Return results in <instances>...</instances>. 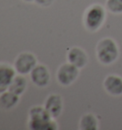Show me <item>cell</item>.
Masks as SVG:
<instances>
[{
	"label": "cell",
	"mask_w": 122,
	"mask_h": 130,
	"mask_svg": "<svg viewBox=\"0 0 122 130\" xmlns=\"http://www.w3.org/2000/svg\"><path fill=\"white\" fill-rule=\"evenodd\" d=\"M119 55V46L112 37H103L95 46V56L102 65L110 66L114 64L118 59Z\"/></svg>",
	"instance_id": "cell-1"
},
{
	"label": "cell",
	"mask_w": 122,
	"mask_h": 130,
	"mask_svg": "<svg viewBox=\"0 0 122 130\" xmlns=\"http://www.w3.org/2000/svg\"><path fill=\"white\" fill-rule=\"evenodd\" d=\"M107 10L102 5L95 3L89 6L83 14V24L90 32H97L104 25L107 17Z\"/></svg>",
	"instance_id": "cell-2"
},
{
	"label": "cell",
	"mask_w": 122,
	"mask_h": 130,
	"mask_svg": "<svg viewBox=\"0 0 122 130\" xmlns=\"http://www.w3.org/2000/svg\"><path fill=\"white\" fill-rule=\"evenodd\" d=\"M37 65L36 57L32 53L23 52L16 57L13 64V68L19 75H28Z\"/></svg>",
	"instance_id": "cell-3"
},
{
	"label": "cell",
	"mask_w": 122,
	"mask_h": 130,
	"mask_svg": "<svg viewBox=\"0 0 122 130\" xmlns=\"http://www.w3.org/2000/svg\"><path fill=\"white\" fill-rule=\"evenodd\" d=\"M79 70L80 69L69 62L62 64L57 70V81L62 86H70L77 79L79 76Z\"/></svg>",
	"instance_id": "cell-4"
},
{
	"label": "cell",
	"mask_w": 122,
	"mask_h": 130,
	"mask_svg": "<svg viewBox=\"0 0 122 130\" xmlns=\"http://www.w3.org/2000/svg\"><path fill=\"white\" fill-rule=\"evenodd\" d=\"M103 88L112 97L122 96V77L115 74L108 75L103 80Z\"/></svg>",
	"instance_id": "cell-5"
},
{
	"label": "cell",
	"mask_w": 122,
	"mask_h": 130,
	"mask_svg": "<svg viewBox=\"0 0 122 130\" xmlns=\"http://www.w3.org/2000/svg\"><path fill=\"white\" fill-rule=\"evenodd\" d=\"M31 80L37 87H46L51 80V74L48 68L42 64H37L30 73Z\"/></svg>",
	"instance_id": "cell-6"
},
{
	"label": "cell",
	"mask_w": 122,
	"mask_h": 130,
	"mask_svg": "<svg viewBox=\"0 0 122 130\" xmlns=\"http://www.w3.org/2000/svg\"><path fill=\"white\" fill-rule=\"evenodd\" d=\"M67 60L69 63L77 67L78 69H82L88 64L89 57L84 49L75 46V47H72L68 50Z\"/></svg>",
	"instance_id": "cell-7"
},
{
	"label": "cell",
	"mask_w": 122,
	"mask_h": 130,
	"mask_svg": "<svg viewBox=\"0 0 122 130\" xmlns=\"http://www.w3.org/2000/svg\"><path fill=\"white\" fill-rule=\"evenodd\" d=\"M44 107L53 119L58 118L63 110V100L57 94H51L46 99Z\"/></svg>",
	"instance_id": "cell-8"
},
{
	"label": "cell",
	"mask_w": 122,
	"mask_h": 130,
	"mask_svg": "<svg viewBox=\"0 0 122 130\" xmlns=\"http://www.w3.org/2000/svg\"><path fill=\"white\" fill-rule=\"evenodd\" d=\"M15 69L5 63H0V94L7 91L13 77L16 75Z\"/></svg>",
	"instance_id": "cell-9"
},
{
	"label": "cell",
	"mask_w": 122,
	"mask_h": 130,
	"mask_svg": "<svg viewBox=\"0 0 122 130\" xmlns=\"http://www.w3.org/2000/svg\"><path fill=\"white\" fill-rule=\"evenodd\" d=\"M29 128L32 130H56L58 126L53 118L30 119Z\"/></svg>",
	"instance_id": "cell-10"
},
{
	"label": "cell",
	"mask_w": 122,
	"mask_h": 130,
	"mask_svg": "<svg viewBox=\"0 0 122 130\" xmlns=\"http://www.w3.org/2000/svg\"><path fill=\"white\" fill-rule=\"evenodd\" d=\"M19 102V96L11 91H5L0 94V108L3 110H11L17 105Z\"/></svg>",
	"instance_id": "cell-11"
},
{
	"label": "cell",
	"mask_w": 122,
	"mask_h": 130,
	"mask_svg": "<svg viewBox=\"0 0 122 130\" xmlns=\"http://www.w3.org/2000/svg\"><path fill=\"white\" fill-rule=\"evenodd\" d=\"M99 122L96 116L92 113L84 114L79 120V129L81 130H97Z\"/></svg>",
	"instance_id": "cell-12"
},
{
	"label": "cell",
	"mask_w": 122,
	"mask_h": 130,
	"mask_svg": "<svg viewBox=\"0 0 122 130\" xmlns=\"http://www.w3.org/2000/svg\"><path fill=\"white\" fill-rule=\"evenodd\" d=\"M26 89H27V79L23 77V75L18 74V76L13 77L8 90L20 97L21 95H23Z\"/></svg>",
	"instance_id": "cell-13"
},
{
	"label": "cell",
	"mask_w": 122,
	"mask_h": 130,
	"mask_svg": "<svg viewBox=\"0 0 122 130\" xmlns=\"http://www.w3.org/2000/svg\"><path fill=\"white\" fill-rule=\"evenodd\" d=\"M105 8L113 14H122V0H106Z\"/></svg>",
	"instance_id": "cell-14"
},
{
	"label": "cell",
	"mask_w": 122,
	"mask_h": 130,
	"mask_svg": "<svg viewBox=\"0 0 122 130\" xmlns=\"http://www.w3.org/2000/svg\"><path fill=\"white\" fill-rule=\"evenodd\" d=\"M54 0H34L35 4L40 7H49L53 3Z\"/></svg>",
	"instance_id": "cell-15"
},
{
	"label": "cell",
	"mask_w": 122,
	"mask_h": 130,
	"mask_svg": "<svg viewBox=\"0 0 122 130\" xmlns=\"http://www.w3.org/2000/svg\"><path fill=\"white\" fill-rule=\"evenodd\" d=\"M25 2H27V3H32V2H34V0H23Z\"/></svg>",
	"instance_id": "cell-16"
}]
</instances>
